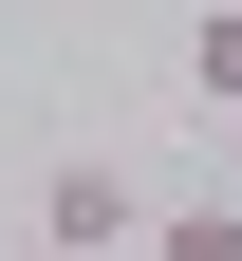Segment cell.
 <instances>
[{
    "instance_id": "1",
    "label": "cell",
    "mask_w": 242,
    "mask_h": 261,
    "mask_svg": "<svg viewBox=\"0 0 242 261\" xmlns=\"http://www.w3.org/2000/svg\"><path fill=\"white\" fill-rule=\"evenodd\" d=\"M38 243L56 261H130V243H149V168H93V149L38 168Z\"/></svg>"
},
{
    "instance_id": "2",
    "label": "cell",
    "mask_w": 242,
    "mask_h": 261,
    "mask_svg": "<svg viewBox=\"0 0 242 261\" xmlns=\"http://www.w3.org/2000/svg\"><path fill=\"white\" fill-rule=\"evenodd\" d=\"M130 261H242V205H224V187H186V205H149V243H130Z\"/></svg>"
},
{
    "instance_id": "4",
    "label": "cell",
    "mask_w": 242,
    "mask_h": 261,
    "mask_svg": "<svg viewBox=\"0 0 242 261\" xmlns=\"http://www.w3.org/2000/svg\"><path fill=\"white\" fill-rule=\"evenodd\" d=\"M224 149H242V112H224Z\"/></svg>"
},
{
    "instance_id": "3",
    "label": "cell",
    "mask_w": 242,
    "mask_h": 261,
    "mask_svg": "<svg viewBox=\"0 0 242 261\" xmlns=\"http://www.w3.org/2000/svg\"><path fill=\"white\" fill-rule=\"evenodd\" d=\"M186 75H205V93H224V112H242V0H224V19H205V38H186Z\"/></svg>"
}]
</instances>
